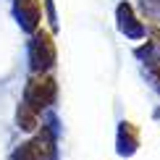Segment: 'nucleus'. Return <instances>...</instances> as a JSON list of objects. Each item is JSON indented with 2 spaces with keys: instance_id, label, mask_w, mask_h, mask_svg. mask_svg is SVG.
<instances>
[{
  "instance_id": "nucleus-1",
  "label": "nucleus",
  "mask_w": 160,
  "mask_h": 160,
  "mask_svg": "<svg viewBox=\"0 0 160 160\" xmlns=\"http://www.w3.org/2000/svg\"><path fill=\"white\" fill-rule=\"evenodd\" d=\"M52 100H55V82L50 76H34L26 87V105L39 110L45 105H50Z\"/></svg>"
},
{
  "instance_id": "nucleus-2",
  "label": "nucleus",
  "mask_w": 160,
  "mask_h": 160,
  "mask_svg": "<svg viewBox=\"0 0 160 160\" xmlns=\"http://www.w3.org/2000/svg\"><path fill=\"white\" fill-rule=\"evenodd\" d=\"M52 58H55V48H52L50 37L48 34H37V42H34V68H48L52 66Z\"/></svg>"
},
{
  "instance_id": "nucleus-3",
  "label": "nucleus",
  "mask_w": 160,
  "mask_h": 160,
  "mask_svg": "<svg viewBox=\"0 0 160 160\" xmlns=\"http://www.w3.org/2000/svg\"><path fill=\"white\" fill-rule=\"evenodd\" d=\"M16 11H18V16H21V21L26 29H34L37 26V18H39V5H37V0H18L16 3Z\"/></svg>"
}]
</instances>
